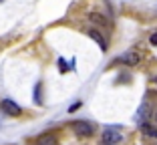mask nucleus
I'll use <instances>...</instances> for the list:
<instances>
[{
  "instance_id": "13",
  "label": "nucleus",
  "mask_w": 157,
  "mask_h": 145,
  "mask_svg": "<svg viewBox=\"0 0 157 145\" xmlns=\"http://www.w3.org/2000/svg\"><path fill=\"white\" fill-rule=\"evenodd\" d=\"M0 2H2V0H0Z\"/></svg>"
},
{
  "instance_id": "5",
  "label": "nucleus",
  "mask_w": 157,
  "mask_h": 145,
  "mask_svg": "<svg viewBox=\"0 0 157 145\" xmlns=\"http://www.w3.org/2000/svg\"><path fill=\"white\" fill-rule=\"evenodd\" d=\"M87 34H89V36H91V38H93L95 42H97V44H99V47L103 48V51L107 48V40H105V36H103V34L99 32L97 28H89V30H87Z\"/></svg>"
},
{
  "instance_id": "6",
  "label": "nucleus",
  "mask_w": 157,
  "mask_h": 145,
  "mask_svg": "<svg viewBox=\"0 0 157 145\" xmlns=\"http://www.w3.org/2000/svg\"><path fill=\"white\" fill-rule=\"evenodd\" d=\"M141 133H143V135H147V137L157 139V129L153 125H149V123H143V125H141Z\"/></svg>"
},
{
  "instance_id": "3",
  "label": "nucleus",
  "mask_w": 157,
  "mask_h": 145,
  "mask_svg": "<svg viewBox=\"0 0 157 145\" xmlns=\"http://www.w3.org/2000/svg\"><path fill=\"white\" fill-rule=\"evenodd\" d=\"M121 141H123V135L117 129H105V133H103V143L105 145H115L121 143Z\"/></svg>"
},
{
  "instance_id": "2",
  "label": "nucleus",
  "mask_w": 157,
  "mask_h": 145,
  "mask_svg": "<svg viewBox=\"0 0 157 145\" xmlns=\"http://www.w3.org/2000/svg\"><path fill=\"white\" fill-rule=\"evenodd\" d=\"M0 107H2V111H4L6 115H10V117H18L20 113H22L20 105H16L12 99H2V101H0Z\"/></svg>"
},
{
  "instance_id": "10",
  "label": "nucleus",
  "mask_w": 157,
  "mask_h": 145,
  "mask_svg": "<svg viewBox=\"0 0 157 145\" xmlns=\"http://www.w3.org/2000/svg\"><path fill=\"white\" fill-rule=\"evenodd\" d=\"M81 107V103H75V105H71V109H69V113H73V111H77V109Z\"/></svg>"
},
{
  "instance_id": "4",
  "label": "nucleus",
  "mask_w": 157,
  "mask_h": 145,
  "mask_svg": "<svg viewBox=\"0 0 157 145\" xmlns=\"http://www.w3.org/2000/svg\"><path fill=\"white\" fill-rule=\"evenodd\" d=\"M139 61H141V56L137 55V52H123V55L119 56V63H123V65H129V67H135L139 65Z\"/></svg>"
},
{
  "instance_id": "11",
  "label": "nucleus",
  "mask_w": 157,
  "mask_h": 145,
  "mask_svg": "<svg viewBox=\"0 0 157 145\" xmlns=\"http://www.w3.org/2000/svg\"><path fill=\"white\" fill-rule=\"evenodd\" d=\"M151 44H157V32L151 34Z\"/></svg>"
},
{
  "instance_id": "7",
  "label": "nucleus",
  "mask_w": 157,
  "mask_h": 145,
  "mask_svg": "<svg viewBox=\"0 0 157 145\" xmlns=\"http://www.w3.org/2000/svg\"><path fill=\"white\" fill-rule=\"evenodd\" d=\"M89 18L93 20L95 24H99V26H107L109 24V20L103 16V14H99V12H93V14H89Z\"/></svg>"
},
{
  "instance_id": "1",
  "label": "nucleus",
  "mask_w": 157,
  "mask_h": 145,
  "mask_svg": "<svg viewBox=\"0 0 157 145\" xmlns=\"http://www.w3.org/2000/svg\"><path fill=\"white\" fill-rule=\"evenodd\" d=\"M71 129L81 137H91L95 133V129H93V125L89 121H73L71 123Z\"/></svg>"
},
{
  "instance_id": "8",
  "label": "nucleus",
  "mask_w": 157,
  "mask_h": 145,
  "mask_svg": "<svg viewBox=\"0 0 157 145\" xmlns=\"http://www.w3.org/2000/svg\"><path fill=\"white\" fill-rule=\"evenodd\" d=\"M36 143H40V145H55L56 143V137L55 135H40L36 139Z\"/></svg>"
},
{
  "instance_id": "12",
  "label": "nucleus",
  "mask_w": 157,
  "mask_h": 145,
  "mask_svg": "<svg viewBox=\"0 0 157 145\" xmlns=\"http://www.w3.org/2000/svg\"><path fill=\"white\" fill-rule=\"evenodd\" d=\"M155 119H157V113H155Z\"/></svg>"
},
{
  "instance_id": "9",
  "label": "nucleus",
  "mask_w": 157,
  "mask_h": 145,
  "mask_svg": "<svg viewBox=\"0 0 157 145\" xmlns=\"http://www.w3.org/2000/svg\"><path fill=\"white\" fill-rule=\"evenodd\" d=\"M40 89H42V85H40V83H36V87H34V101H36L38 105L42 103V97H40Z\"/></svg>"
}]
</instances>
